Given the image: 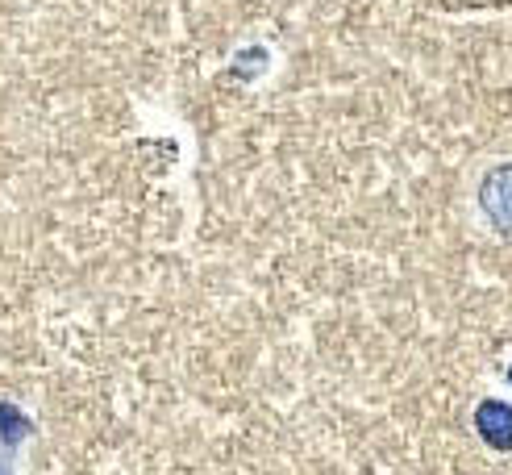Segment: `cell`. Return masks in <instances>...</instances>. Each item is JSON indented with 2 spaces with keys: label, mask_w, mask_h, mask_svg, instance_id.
Returning a JSON list of instances; mask_svg holds the SVG:
<instances>
[{
  "label": "cell",
  "mask_w": 512,
  "mask_h": 475,
  "mask_svg": "<svg viewBox=\"0 0 512 475\" xmlns=\"http://www.w3.org/2000/svg\"><path fill=\"white\" fill-rule=\"evenodd\" d=\"M475 430L492 450H512V405H504V400H483L475 409Z\"/></svg>",
  "instance_id": "7a4b0ae2"
},
{
  "label": "cell",
  "mask_w": 512,
  "mask_h": 475,
  "mask_svg": "<svg viewBox=\"0 0 512 475\" xmlns=\"http://www.w3.org/2000/svg\"><path fill=\"white\" fill-rule=\"evenodd\" d=\"M0 475H13V467H9L5 459H0Z\"/></svg>",
  "instance_id": "277c9868"
},
{
  "label": "cell",
  "mask_w": 512,
  "mask_h": 475,
  "mask_svg": "<svg viewBox=\"0 0 512 475\" xmlns=\"http://www.w3.org/2000/svg\"><path fill=\"white\" fill-rule=\"evenodd\" d=\"M508 384H512V367H508Z\"/></svg>",
  "instance_id": "5b68a950"
},
{
  "label": "cell",
  "mask_w": 512,
  "mask_h": 475,
  "mask_svg": "<svg viewBox=\"0 0 512 475\" xmlns=\"http://www.w3.org/2000/svg\"><path fill=\"white\" fill-rule=\"evenodd\" d=\"M0 434H5L9 446H17L25 434H30V421H25L13 405H0Z\"/></svg>",
  "instance_id": "3957f363"
},
{
  "label": "cell",
  "mask_w": 512,
  "mask_h": 475,
  "mask_svg": "<svg viewBox=\"0 0 512 475\" xmlns=\"http://www.w3.org/2000/svg\"><path fill=\"white\" fill-rule=\"evenodd\" d=\"M479 205L492 217L496 230L512 234V163H500L496 171H488V180L479 188Z\"/></svg>",
  "instance_id": "6da1fadb"
}]
</instances>
